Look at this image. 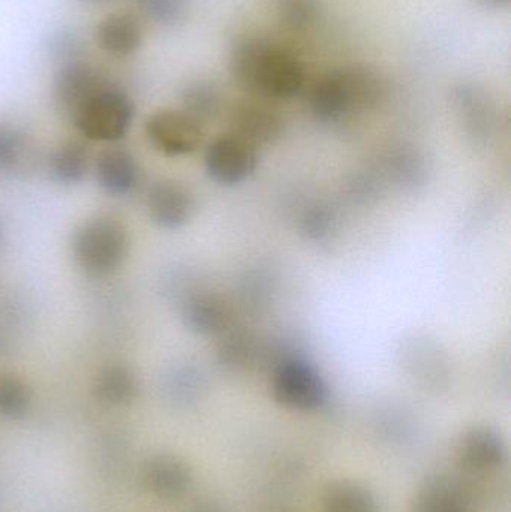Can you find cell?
Masks as SVG:
<instances>
[{
    "mask_svg": "<svg viewBox=\"0 0 511 512\" xmlns=\"http://www.w3.org/2000/svg\"><path fill=\"white\" fill-rule=\"evenodd\" d=\"M506 456L507 448L503 438L491 427H474L459 442V462L468 472L485 474L495 471L503 465Z\"/></svg>",
    "mask_w": 511,
    "mask_h": 512,
    "instance_id": "obj_12",
    "label": "cell"
},
{
    "mask_svg": "<svg viewBox=\"0 0 511 512\" xmlns=\"http://www.w3.org/2000/svg\"><path fill=\"white\" fill-rule=\"evenodd\" d=\"M96 177L105 192L122 197L129 194L137 185V162L126 150H107L96 162Z\"/></svg>",
    "mask_w": 511,
    "mask_h": 512,
    "instance_id": "obj_15",
    "label": "cell"
},
{
    "mask_svg": "<svg viewBox=\"0 0 511 512\" xmlns=\"http://www.w3.org/2000/svg\"><path fill=\"white\" fill-rule=\"evenodd\" d=\"M453 96L467 128L474 134L488 131L492 123V108L485 92L473 84H462L456 87Z\"/></svg>",
    "mask_w": 511,
    "mask_h": 512,
    "instance_id": "obj_19",
    "label": "cell"
},
{
    "mask_svg": "<svg viewBox=\"0 0 511 512\" xmlns=\"http://www.w3.org/2000/svg\"><path fill=\"white\" fill-rule=\"evenodd\" d=\"M324 512H377L371 490L354 481H335L323 495Z\"/></svg>",
    "mask_w": 511,
    "mask_h": 512,
    "instance_id": "obj_18",
    "label": "cell"
},
{
    "mask_svg": "<svg viewBox=\"0 0 511 512\" xmlns=\"http://www.w3.org/2000/svg\"><path fill=\"white\" fill-rule=\"evenodd\" d=\"M332 213L323 207H315V209L306 212L302 219V230L306 236L311 239H323L333 228Z\"/></svg>",
    "mask_w": 511,
    "mask_h": 512,
    "instance_id": "obj_26",
    "label": "cell"
},
{
    "mask_svg": "<svg viewBox=\"0 0 511 512\" xmlns=\"http://www.w3.org/2000/svg\"><path fill=\"white\" fill-rule=\"evenodd\" d=\"M23 140L14 129L0 126V168L12 167L20 158Z\"/></svg>",
    "mask_w": 511,
    "mask_h": 512,
    "instance_id": "obj_27",
    "label": "cell"
},
{
    "mask_svg": "<svg viewBox=\"0 0 511 512\" xmlns=\"http://www.w3.org/2000/svg\"><path fill=\"white\" fill-rule=\"evenodd\" d=\"M96 39L99 47L111 56H131L143 44V27L131 12H113L96 27Z\"/></svg>",
    "mask_w": 511,
    "mask_h": 512,
    "instance_id": "obj_14",
    "label": "cell"
},
{
    "mask_svg": "<svg viewBox=\"0 0 511 512\" xmlns=\"http://www.w3.org/2000/svg\"><path fill=\"white\" fill-rule=\"evenodd\" d=\"M257 165V147L233 132L216 138L204 155L207 176L222 186L240 185L254 174Z\"/></svg>",
    "mask_w": 511,
    "mask_h": 512,
    "instance_id": "obj_5",
    "label": "cell"
},
{
    "mask_svg": "<svg viewBox=\"0 0 511 512\" xmlns=\"http://www.w3.org/2000/svg\"><path fill=\"white\" fill-rule=\"evenodd\" d=\"M48 50L54 59L62 60L63 63L72 62L80 59L83 44L74 30L60 29L51 35Z\"/></svg>",
    "mask_w": 511,
    "mask_h": 512,
    "instance_id": "obj_25",
    "label": "cell"
},
{
    "mask_svg": "<svg viewBox=\"0 0 511 512\" xmlns=\"http://www.w3.org/2000/svg\"><path fill=\"white\" fill-rule=\"evenodd\" d=\"M86 2H89V3H104V2H107V0H86Z\"/></svg>",
    "mask_w": 511,
    "mask_h": 512,
    "instance_id": "obj_29",
    "label": "cell"
},
{
    "mask_svg": "<svg viewBox=\"0 0 511 512\" xmlns=\"http://www.w3.org/2000/svg\"><path fill=\"white\" fill-rule=\"evenodd\" d=\"M137 391V376L126 364H111L101 370L96 378V397L107 405H125L134 399Z\"/></svg>",
    "mask_w": 511,
    "mask_h": 512,
    "instance_id": "obj_17",
    "label": "cell"
},
{
    "mask_svg": "<svg viewBox=\"0 0 511 512\" xmlns=\"http://www.w3.org/2000/svg\"><path fill=\"white\" fill-rule=\"evenodd\" d=\"M413 512H471L470 499L455 481L435 478L417 493Z\"/></svg>",
    "mask_w": 511,
    "mask_h": 512,
    "instance_id": "obj_16",
    "label": "cell"
},
{
    "mask_svg": "<svg viewBox=\"0 0 511 512\" xmlns=\"http://www.w3.org/2000/svg\"><path fill=\"white\" fill-rule=\"evenodd\" d=\"M105 87L104 77L95 66L72 60L63 63L54 77V101L65 116L75 119L81 107Z\"/></svg>",
    "mask_w": 511,
    "mask_h": 512,
    "instance_id": "obj_7",
    "label": "cell"
},
{
    "mask_svg": "<svg viewBox=\"0 0 511 512\" xmlns=\"http://www.w3.org/2000/svg\"><path fill=\"white\" fill-rule=\"evenodd\" d=\"M182 318L194 333L218 336L231 327L233 307L218 292H197L183 301Z\"/></svg>",
    "mask_w": 511,
    "mask_h": 512,
    "instance_id": "obj_11",
    "label": "cell"
},
{
    "mask_svg": "<svg viewBox=\"0 0 511 512\" xmlns=\"http://www.w3.org/2000/svg\"><path fill=\"white\" fill-rule=\"evenodd\" d=\"M144 486L161 499H179L192 486L191 469L177 457L155 456L144 465Z\"/></svg>",
    "mask_w": 511,
    "mask_h": 512,
    "instance_id": "obj_13",
    "label": "cell"
},
{
    "mask_svg": "<svg viewBox=\"0 0 511 512\" xmlns=\"http://www.w3.org/2000/svg\"><path fill=\"white\" fill-rule=\"evenodd\" d=\"M230 122L233 134L239 135L255 147L258 144L273 143L284 131L281 114L257 99L236 102L231 110Z\"/></svg>",
    "mask_w": 511,
    "mask_h": 512,
    "instance_id": "obj_10",
    "label": "cell"
},
{
    "mask_svg": "<svg viewBox=\"0 0 511 512\" xmlns=\"http://www.w3.org/2000/svg\"><path fill=\"white\" fill-rule=\"evenodd\" d=\"M32 396L29 388L17 376H0V415L21 418L29 412Z\"/></svg>",
    "mask_w": 511,
    "mask_h": 512,
    "instance_id": "obj_23",
    "label": "cell"
},
{
    "mask_svg": "<svg viewBox=\"0 0 511 512\" xmlns=\"http://www.w3.org/2000/svg\"><path fill=\"white\" fill-rule=\"evenodd\" d=\"M309 108L315 119L323 123L338 122L357 111L347 68L330 72L315 83L309 93Z\"/></svg>",
    "mask_w": 511,
    "mask_h": 512,
    "instance_id": "obj_9",
    "label": "cell"
},
{
    "mask_svg": "<svg viewBox=\"0 0 511 512\" xmlns=\"http://www.w3.org/2000/svg\"><path fill=\"white\" fill-rule=\"evenodd\" d=\"M318 0H279L278 17L282 26L293 32L311 29L320 18Z\"/></svg>",
    "mask_w": 511,
    "mask_h": 512,
    "instance_id": "obj_22",
    "label": "cell"
},
{
    "mask_svg": "<svg viewBox=\"0 0 511 512\" xmlns=\"http://www.w3.org/2000/svg\"><path fill=\"white\" fill-rule=\"evenodd\" d=\"M72 254L84 273L95 277L107 276L125 261L128 234L114 219H93L75 231Z\"/></svg>",
    "mask_w": 511,
    "mask_h": 512,
    "instance_id": "obj_2",
    "label": "cell"
},
{
    "mask_svg": "<svg viewBox=\"0 0 511 512\" xmlns=\"http://www.w3.org/2000/svg\"><path fill=\"white\" fill-rule=\"evenodd\" d=\"M147 209L158 227L180 230L194 216L195 201L185 186L173 180H161L149 189Z\"/></svg>",
    "mask_w": 511,
    "mask_h": 512,
    "instance_id": "obj_8",
    "label": "cell"
},
{
    "mask_svg": "<svg viewBox=\"0 0 511 512\" xmlns=\"http://www.w3.org/2000/svg\"><path fill=\"white\" fill-rule=\"evenodd\" d=\"M146 134L164 155H189L203 143V123L185 110H162L147 120Z\"/></svg>",
    "mask_w": 511,
    "mask_h": 512,
    "instance_id": "obj_6",
    "label": "cell"
},
{
    "mask_svg": "<svg viewBox=\"0 0 511 512\" xmlns=\"http://www.w3.org/2000/svg\"><path fill=\"white\" fill-rule=\"evenodd\" d=\"M191 0H137L141 11L162 26H174L186 17Z\"/></svg>",
    "mask_w": 511,
    "mask_h": 512,
    "instance_id": "obj_24",
    "label": "cell"
},
{
    "mask_svg": "<svg viewBox=\"0 0 511 512\" xmlns=\"http://www.w3.org/2000/svg\"><path fill=\"white\" fill-rule=\"evenodd\" d=\"M474 2L485 9H501L509 6L511 0H474Z\"/></svg>",
    "mask_w": 511,
    "mask_h": 512,
    "instance_id": "obj_28",
    "label": "cell"
},
{
    "mask_svg": "<svg viewBox=\"0 0 511 512\" xmlns=\"http://www.w3.org/2000/svg\"><path fill=\"white\" fill-rule=\"evenodd\" d=\"M134 117L131 99L119 89L105 87L89 99L75 116L78 131L93 141L122 140Z\"/></svg>",
    "mask_w": 511,
    "mask_h": 512,
    "instance_id": "obj_4",
    "label": "cell"
},
{
    "mask_svg": "<svg viewBox=\"0 0 511 512\" xmlns=\"http://www.w3.org/2000/svg\"><path fill=\"white\" fill-rule=\"evenodd\" d=\"M182 104L198 122H209L221 114L222 93L212 81H194L183 89Z\"/></svg>",
    "mask_w": 511,
    "mask_h": 512,
    "instance_id": "obj_20",
    "label": "cell"
},
{
    "mask_svg": "<svg viewBox=\"0 0 511 512\" xmlns=\"http://www.w3.org/2000/svg\"><path fill=\"white\" fill-rule=\"evenodd\" d=\"M228 65L237 86L263 99L287 101L305 86V68L299 57L266 39L237 41Z\"/></svg>",
    "mask_w": 511,
    "mask_h": 512,
    "instance_id": "obj_1",
    "label": "cell"
},
{
    "mask_svg": "<svg viewBox=\"0 0 511 512\" xmlns=\"http://www.w3.org/2000/svg\"><path fill=\"white\" fill-rule=\"evenodd\" d=\"M272 391L279 405L296 411H315L329 399V387L318 367L299 355L278 361Z\"/></svg>",
    "mask_w": 511,
    "mask_h": 512,
    "instance_id": "obj_3",
    "label": "cell"
},
{
    "mask_svg": "<svg viewBox=\"0 0 511 512\" xmlns=\"http://www.w3.org/2000/svg\"><path fill=\"white\" fill-rule=\"evenodd\" d=\"M89 155L86 147L77 141L63 144L50 159V173L62 185H75L86 176Z\"/></svg>",
    "mask_w": 511,
    "mask_h": 512,
    "instance_id": "obj_21",
    "label": "cell"
}]
</instances>
